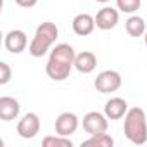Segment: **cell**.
Segmentation results:
<instances>
[{
    "mask_svg": "<svg viewBox=\"0 0 147 147\" xmlns=\"http://www.w3.org/2000/svg\"><path fill=\"white\" fill-rule=\"evenodd\" d=\"M75 49L69 43H59L50 50L45 71L47 76L54 82H64L66 78H69L71 69L75 67Z\"/></svg>",
    "mask_w": 147,
    "mask_h": 147,
    "instance_id": "1",
    "label": "cell"
},
{
    "mask_svg": "<svg viewBox=\"0 0 147 147\" xmlns=\"http://www.w3.org/2000/svg\"><path fill=\"white\" fill-rule=\"evenodd\" d=\"M125 137L135 144V145H144L147 142V118L144 109L140 107H131L125 114V126H123Z\"/></svg>",
    "mask_w": 147,
    "mask_h": 147,
    "instance_id": "2",
    "label": "cell"
},
{
    "mask_svg": "<svg viewBox=\"0 0 147 147\" xmlns=\"http://www.w3.org/2000/svg\"><path fill=\"white\" fill-rule=\"evenodd\" d=\"M57 36H59V30H57V26H55L54 23H50V21L42 23V24L36 28V31H35V36H33V40H31V43H30L28 52H30L33 57H42V55H45V54L49 52V49L55 43Z\"/></svg>",
    "mask_w": 147,
    "mask_h": 147,
    "instance_id": "3",
    "label": "cell"
},
{
    "mask_svg": "<svg viewBox=\"0 0 147 147\" xmlns=\"http://www.w3.org/2000/svg\"><path fill=\"white\" fill-rule=\"evenodd\" d=\"M94 87L97 88V92L100 94H111V92H116L119 87H121V75L118 71H113V69H106L102 73H99L95 82H94Z\"/></svg>",
    "mask_w": 147,
    "mask_h": 147,
    "instance_id": "4",
    "label": "cell"
},
{
    "mask_svg": "<svg viewBox=\"0 0 147 147\" xmlns=\"http://www.w3.org/2000/svg\"><path fill=\"white\" fill-rule=\"evenodd\" d=\"M107 116L99 113V111H90L83 116V130L88 135H99V133H106L107 131Z\"/></svg>",
    "mask_w": 147,
    "mask_h": 147,
    "instance_id": "5",
    "label": "cell"
},
{
    "mask_svg": "<svg viewBox=\"0 0 147 147\" xmlns=\"http://www.w3.org/2000/svg\"><path fill=\"white\" fill-rule=\"evenodd\" d=\"M40 131V118L35 113H26L18 123V135L21 138H35Z\"/></svg>",
    "mask_w": 147,
    "mask_h": 147,
    "instance_id": "6",
    "label": "cell"
},
{
    "mask_svg": "<svg viewBox=\"0 0 147 147\" xmlns=\"http://www.w3.org/2000/svg\"><path fill=\"white\" fill-rule=\"evenodd\" d=\"M80 126V119L76 114L73 113H62L57 116L55 119V133L57 135H64V137H69L73 135Z\"/></svg>",
    "mask_w": 147,
    "mask_h": 147,
    "instance_id": "7",
    "label": "cell"
},
{
    "mask_svg": "<svg viewBox=\"0 0 147 147\" xmlns=\"http://www.w3.org/2000/svg\"><path fill=\"white\" fill-rule=\"evenodd\" d=\"M26 43H28V38L23 30H11L4 38V45L11 54H21L26 49Z\"/></svg>",
    "mask_w": 147,
    "mask_h": 147,
    "instance_id": "8",
    "label": "cell"
},
{
    "mask_svg": "<svg viewBox=\"0 0 147 147\" xmlns=\"http://www.w3.org/2000/svg\"><path fill=\"white\" fill-rule=\"evenodd\" d=\"M119 21V12L113 7H102L95 16V26L102 31L113 30Z\"/></svg>",
    "mask_w": 147,
    "mask_h": 147,
    "instance_id": "9",
    "label": "cell"
},
{
    "mask_svg": "<svg viewBox=\"0 0 147 147\" xmlns=\"http://www.w3.org/2000/svg\"><path fill=\"white\" fill-rule=\"evenodd\" d=\"M19 111H21V106L19 102L14 99V97H0V118L2 121H12L19 116Z\"/></svg>",
    "mask_w": 147,
    "mask_h": 147,
    "instance_id": "10",
    "label": "cell"
},
{
    "mask_svg": "<svg viewBox=\"0 0 147 147\" xmlns=\"http://www.w3.org/2000/svg\"><path fill=\"white\" fill-rule=\"evenodd\" d=\"M128 113V102L121 97H113L104 106V114L109 119H119Z\"/></svg>",
    "mask_w": 147,
    "mask_h": 147,
    "instance_id": "11",
    "label": "cell"
},
{
    "mask_svg": "<svg viewBox=\"0 0 147 147\" xmlns=\"http://www.w3.org/2000/svg\"><path fill=\"white\" fill-rule=\"evenodd\" d=\"M95 30V18L90 14H78L73 19V31L78 36H87L92 35Z\"/></svg>",
    "mask_w": 147,
    "mask_h": 147,
    "instance_id": "12",
    "label": "cell"
},
{
    "mask_svg": "<svg viewBox=\"0 0 147 147\" xmlns=\"http://www.w3.org/2000/svg\"><path fill=\"white\" fill-rule=\"evenodd\" d=\"M75 67L80 73H83V75L92 73L97 67V57H95V54L90 52V50H85L82 54H76V57H75Z\"/></svg>",
    "mask_w": 147,
    "mask_h": 147,
    "instance_id": "13",
    "label": "cell"
},
{
    "mask_svg": "<svg viewBox=\"0 0 147 147\" xmlns=\"http://www.w3.org/2000/svg\"><path fill=\"white\" fill-rule=\"evenodd\" d=\"M125 28H126V33L133 38H138V36H144L147 28H145V21L140 18V16H130L125 23Z\"/></svg>",
    "mask_w": 147,
    "mask_h": 147,
    "instance_id": "14",
    "label": "cell"
},
{
    "mask_svg": "<svg viewBox=\"0 0 147 147\" xmlns=\"http://www.w3.org/2000/svg\"><path fill=\"white\" fill-rule=\"evenodd\" d=\"M83 145H94V147H113L114 145V138L106 131V133H99V135H90V138H87L83 142Z\"/></svg>",
    "mask_w": 147,
    "mask_h": 147,
    "instance_id": "15",
    "label": "cell"
},
{
    "mask_svg": "<svg viewBox=\"0 0 147 147\" xmlns=\"http://www.w3.org/2000/svg\"><path fill=\"white\" fill-rule=\"evenodd\" d=\"M43 147H73V142L69 140V137H64V135H49L43 138Z\"/></svg>",
    "mask_w": 147,
    "mask_h": 147,
    "instance_id": "16",
    "label": "cell"
},
{
    "mask_svg": "<svg viewBox=\"0 0 147 147\" xmlns=\"http://www.w3.org/2000/svg\"><path fill=\"white\" fill-rule=\"evenodd\" d=\"M116 5L121 12H126V14H133L135 11L140 9L142 5V0H116Z\"/></svg>",
    "mask_w": 147,
    "mask_h": 147,
    "instance_id": "17",
    "label": "cell"
},
{
    "mask_svg": "<svg viewBox=\"0 0 147 147\" xmlns=\"http://www.w3.org/2000/svg\"><path fill=\"white\" fill-rule=\"evenodd\" d=\"M12 78V71H11V66L2 61L0 62V85H7Z\"/></svg>",
    "mask_w": 147,
    "mask_h": 147,
    "instance_id": "18",
    "label": "cell"
},
{
    "mask_svg": "<svg viewBox=\"0 0 147 147\" xmlns=\"http://www.w3.org/2000/svg\"><path fill=\"white\" fill-rule=\"evenodd\" d=\"M14 2H16L19 7H23V9H31V7L36 5L38 0H14Z\"/></svg>",
    "mask_w": 147,
    "mask_h": 147,
    "instance_id": "19",
    "label": "cell"
},
{
    "mask_svg": "<svg viewBox=\"0 0 147 147\" xmlns=\"http://www.w3.org/2000/svg\"><path fill=\"white\" fill-rule=\"evenodd\" d=\"M144 42H145V47H147V31H145V35H144Z\"/></svg>",
    "mask_w": 147,
    "mask_h": 147,
    "instance_id": "20",
    "label": "cell"
},
{
    "mask_svg": "<svg viewBox=\"0 0 147 147\" xmlns=\"http://www.w3.org/2000/svg\"><path fill=\"white\" fill-rule=\"evenodd\" d=\"M95 2H100V4H106V2H109V0H95Z\"/></svg>",
    "mask_w": 147,
    "mask_h": 147,
    "instance_id": "21",
    "label": "cell"
}]
</instances>
